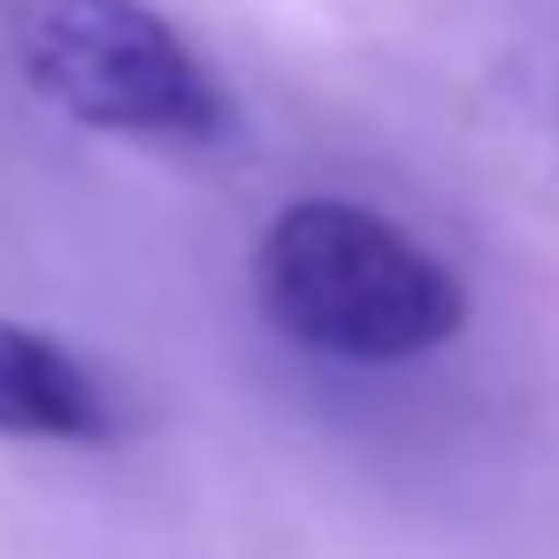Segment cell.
Listing matches in <instances>:
<instances>
[{"instance_id":"obj_2","label":"cell","mask_w":559,"mask_h":559,"mask_svg":"<svg viewBox=\"0 0 559 559\" xmlns=\"http://www.w3.org/2000/svg\"><path fill=\"white\" fill-rule=\"evenodd\" d=\"M9 39L24 85L85 131L200 146L230 123L223 85L154 0H16Z\"/></svg>"},{"instance_id":"obj_3","label":"cell","mask_w":559,"mask_h":559,"mask_svg":"<svg viewBox=\"0 0 559 559\" xmlns=\"http://www.w3.org/2000/svg\"><path fill=\"white\" fill-rule=\"evenodd\" d=\"M116 429L93 368L32 322L0 314V437L24 444H100Z\"/></svg>"},{"instance_id":"obj_1","label":"cell","mask_w":559,"mask_h":559,"mask_svg":"<svg viewBox=\"0 0 559 559\" xmlns=\"http://www.w3.org/2000/svg\"><path fill=\"white\" fill-rule=\"evenodd\" d=\"M253 299L284 345L353 368L421 360L467 330V284L391 215L337 192L292 200L261 230Z\"/></svg>"}]
</instances>
